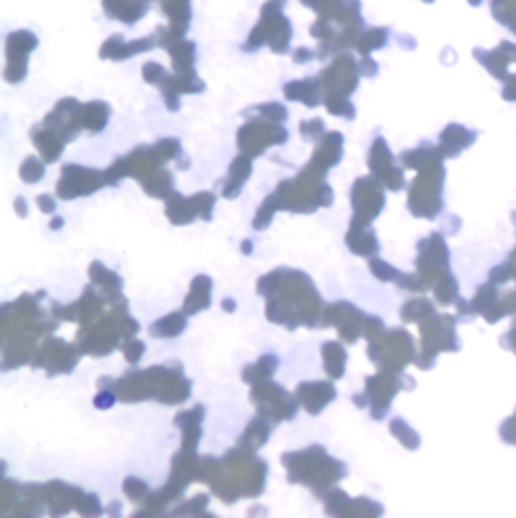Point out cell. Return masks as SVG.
<instances>
[{"label": "cell", "instance_id": "9a60e30c", "mask_svg": "<svg viewBox=\"0 0 516 518\" xmlns=\"http://www.w3.org/2000/svg\"><path fill=\"white\" fill-rule=\"evenodd\" d=\"M271 434V424L265 416L261 418H254L252 424L246 428L244 436L240 438V448L246 452H254L256 448H261Z\"/></svg>", "mask_w": 516, "mask_h": 518}, {"label": "cell", "instance_id": "9c48e42d", "mask_svg": "<svg viewBox=\"0 0 516 518\" xmlns=\"http://www.w3.org/2000/svg\"><path fill=\"white\" fill-rule=\"evenodd\" d=\"M396 383L392 381L390 375L377 373L375 377H367L365 381V400L371 408V416L379 420L383 416V410L390 408V402L396 394Z\"/></svg>", "mask_w": 516, "mask_h": 518}, {"label": "cell", "instance_id": "8d00e7d4", "mask_svg": "<svg viewBox=\"0 0 516 518\" xmlns=\"http://www.w3.org/2000/svg\"><path fill=\"white\" fill-rule=\"evenodd\" d=\"M248 242H250V240H246V244H244V252H246V254L250 252V244H248Z\"/></svg>", "mask_w": 516, "mask_h": 518}, {"label": "cell", "instance_id": "d4e9b609", "mask_svg": "<svg viewBox=\"0 0 516 518\" xmlns=\"http://www.w3.org/2000/svg\"><path fill=\"white\" fill-rule=\"evenodd\" d=\"M123 492L132 498L134 502H140L142 498H146V494H148V486H146V482H142V480H138V478H127L125 482H123Z\"/></svg>", "mask_w": 516, "mask_h": 518}, {"label": "cell", "instance_id": "d6a6232c", "mask_svg": "<svg viewBox=\"0 0 516 518\" xmlns=\"http://www.w3.org/2000/svg\"><path fill=\"white\" fill-rule=\"evenodd\" d=\"M37 204H39L41 212H45V214H53V212H55V200H53L51 196H47V194L39 196V198H37Z\"/></svg>", "mask_w": 516, "mask_h": 518}, {"label": "cell", "instance_id": "f546056e", "mask_svg": "<svg viewBox=\"0 0 516 518\" xmlns=\"http://www.w3.org/2000/svg\"><path fill=\"white\" fill-rule=\"evenodd\" d=\"M206 504H208V496L200 494V496H198V498H196L194 502H186L184 506L176 508V512H174V514H186V512H194V514H200V512H204Z\"/></svg>", "mask_w": 516, "mask_h": 518}, {"label": "cell", "instance_id": "4dcf8cb0", "mask_svg": "<svg viewBox=\"0 0 516 518\" xmlns=\"http://www.w3.org/2000/svg\"><path fill=\"white\" fill-rule=\"evenodd\" d=\"M115 398H117V396H115L113 392H105V390H103V392L95 398V408H103V410H105V408H109V406L115 402Z\"/></svg>", "mask_w": 516, "mask_h": 518}, {"label": "cell", "instance_id": "52a82bcc", "mask_svg": "<svg viewBox=\"0 0 516 518\" xmlns=\"http://www.w3.org/2000/svg\"><path fill=\"white\" fill-rule=\"evenodd\" d=\"M79 353L73 345H65L63 341L57 339H47L41 351L37 353V359L33 365L37 367H47L49 375L57 373H71V369L77 365Z\"/></svg>", "mask_w": 516, "mask_h": 518}, {"label": "cell", "instance_id": "30bf717a", "mask_svg": "<svg viewBox=\"0 0 516 518\" xmlns=\"http://www.w3.org/2000/svg\"><path fill=\"white\" fill-rule=\"evenodd\" d=\"M337 392L333 383H323V381H313V383H301L295 392V398L299 404L305 406L309 414H319L331 400H335Z\"/></svg>", "mask_w": 516, "mask_h": 518}, {"label": "cell", "instance_id": "484cf974", "mask_svg": "<svg viewBox=\"0 0 516 518\" xmlns=\"http://www.w3.org/2000/svg\"><path fill=\"white\" fill-rule=\"evenodd\" d=\"M144 351H146V345H144L142 341H138V339H134V337H127V343L123 345V353H125V359H127L129 363L136 365V363L142 359Z\"/></svg>", "mask_w": 516, "mask_h": 518}, {"label": "cell", "instance_id": "d590c367", "mask_svg": "<svg viewBox=\"0 0 516 518\" xmlns=\"http://www.w3.org/2000/svg\"><path fill=\"white\" fill-rule=\"evenodd\" d=\"M222 305H224V311H226V309H228V311H234V301H224Z\"/></svg>", "mask_w": 516, "mask_h": 518}, {"label": "cell", "instance_id": "83f0119b", "mask_svg": "<svg viewBox=\"0 0 516 518\" xmlns=\"http://www.w3.org/2000/svg\"><path fill=\"white\" fill-rule=\"evenodd\" d=\"M301 132H303V138H307V140H319L325 134V125L319 119L309 121V123L303 121L301 123Z\"/></svg>", "mask_w": 516, "mask_h": 518}, {"label": "cell", "instance_id": "3957f363", "mask_svg": "<svg viewBox=\"0 0 516 518\" xmlns=\"http://www.w3.org/2000/svg\"><path fill=\"white\" fill-rule=\"evenodd\" d=\"M250 400L258 408V412H261V416H265L271 424H279L283 420L295 418L299 408L297 398L287 394L281 385L271 383L269 379L254 383Z\"/></svg>", "mask_w": 516, "mask_h": 518}, {"label": "cell", "instance_id": "603a6c76", "mask_svg": "<svg viewBox=\"0 0 516 518\" xmlns=\"http://www.w3.org/2000/svg\"><path fill=\"white\" fill-rule=\"evenodd\" d=\"M369 269L379 281H398V277H400V273L396 269L385 265L383 261H379V258H369Z\"/></svg>", "mask_w": 516, "mask_h": 518}, {"label": "cell", "instance_id": "8fae6325", "mask_svg": "<svg viewBox=\"0 0 516 518\" xmlns=\"http://www.w3.org/2000/svg\"><path fill=\"white\" fill-rule=\"evenodd\" d=\"M89 277H91V283L99 289V295H101L105 301H109V303H113V305L119 303V301H123V299H121V287H123L121 279H119L115 273L107 271L101 263H93V265H91Z\"/></svg>", "mask_w": 516, "mask_h": 518}, {"label": "cell", "instance_id": "4fadbf2b", "mask_svg": "<svg viewBox=\"0 0 516 518\" xmlns=\"http://www.w3.org/2000/svg\"><path fill=\"white\" fill-rule=\"evenodd\" d=\"M210 289H212V281L204 275L196 277L192 281V287H190V295L186 297L184 301V313L186 315H196L204 309H208L210 301H212V295H210Z\"/></svg>", "mask_w": 516, "mask_h": 518}, {"label": "cell", "instance_id": "6da1fadb", "mask_svg": "<svg viewBox=\"0 0 516 518\" xmlns=\"http://www.w3.org/2000/svg\"><path fill=\"white\" fill-rule=\"evenodd\" d=\"M166 402L168 406L180 404L190 396V381L182 375V371L168 367H152L148 371H132L123 375L115 385L111 383V392H115L117 400L138 402L146 398H156Z\"/></svg>", "mask_w": 516, "mask_h": 518}, {"label": "cell", "instance_id": "5bb4252c", "mask_svg": "<svg viewBox=\"0 0 516 518\" xmlns=\"http://www.w3.org/2000/svg\"><path fill=\"white\" fill-rule=\"evenodd\" d=\"M166 214H168V218H170L174 224H188V222H192L194 218H200L196 200H194V198H182L178 192H174V194L168 198Z\"/></svg>", "mask_w": 516, "mask_h": 518}, {"label": "cell", "instance_id": "cb8c5ba5", "mask_svg": "<svg viewBox=\"0 0 516 518\" xmlns=\"http://www.w3.org/2000/svg\"><path fill=\"white\" fill-rule=\"evenodd\" d=\"M202 420H204V408L196 406L194 410H188V412H182L180 416H176V426L186 430L192 426H200Z\"/></svg>", "mask_w": 516, "mask_h": 518}, {"label": "cell", "instance_id": "277c9868", "mask_svg": "<svg viewBox=\"0 0 516 518\" xmlns=\"http://www.w3.org/2000/svg\"><path fill=\"white\" fill-rule=\"evenodd\" d=\"M107 186L105 172L79 168V166H65L63 178L57 184V194L61 200H73L77 196H89L91 192Z\"/></svg>", "mask_w": 516, "mask_h": 518}, {"label": "cell", "instance_id": "44dd1931", "mask_svg": "<svg viewBox=\"0 0 516 518\" xmlns=\"http://www.w3.org/2000/svg\"><path fill=\"white\" fill-rule=\"evenodd\" d=\"M383 512V508L379 506V504H375L373 500H369V498H357V500H351L349 504H347V508H345V516L347 514H361V516H367V514H371V516H379Z\"/></svg>", "mask_w": 516, "mask_h": 518}, {"label": "cell", "instance_id": "ba28073f", "mask_svg": "<svg viewBox=\"0 0 516 518\" xmlns=\"http://www.w3.org/2000/svg\"><path fill=\"white\" fill-rule=\"evenodd\" d=\"M283 127H265V125H246L240 129L238 144L246 156H261L271 144H283L287 138L283 134Z\"/></svg>", "mask_w": 516, "mask_h": 518}, {"label": "cell", "instance_id": "d6986e66", "mask_svg": "<svg viewBox=\"0 0 516 518\" xmlns=\"http://www.w3.org/2000/svg\"><path fill=\"white\" fill-rule=\"evenodd\" d=\"M186 329V313H170L168 317L156 321L152 327H150V333L154 337H176L180 335L182 331Z\"/></svg>", "mask_w": 516, "mask_h": 518}, {"label": "cell", "instance_id": "7a4b0ae2", "mask_svg": "<svg viewBox=\"0 0 516 518\" xmlns=\"http://www.w3.org/2000/svg\"><path fill=\"white\" fill-rule=\"evenodd\" d=\"M283 464L289 470L291 482H303L305 486H311L317 494H323L347 474V466L329 458L325 448L321 446L285 454Z\"/></svg>", "mask_w": 516, "mask_h": 518}, {"label": "cell", "instance_id": "836d02e7", "mask_svg": "<svg viewBox=\"0 0 516 518\" xmlns=\"http://www.w3.org/2000/svg\"><path fill=\"white\" fill-rule=\"evenodd\" d=\"M15 208L19 210V216H27V202L23 200V198H17V202H15Z\"/></svg>", "mask_w": 516, "mask_h": 518}, {"label": "cell", "instance_id": "f1b7e54d", "mask_svg": "<svg viewBox=\"0 0 516 518\" xmlns=\"http://www.w3.org/2000/svg\"><path fill=\"white\" fill-rule=\"evenodd\" d=\"M77 510L85 516H93V514H101V506H99V498L95 494H83Z\"/></svg>", "mask_w": 516, "mask_h": 518}, {"label": "cell", "instance_id": "2e32d148", "mask_svg": "<svg viewBox=\"0 0 516 518\" xmlns=\"http://www.w3.org/2000/svg\"><path fill=\"white\" fill-rule=\"evenodd\" d=\"M250 172H252L250 160H248V158H236L234 164L230 166V178L222 184V186H224V188H222V196H226V198H236L238 192H240V188H242L244 182L248 180Z\"/></svg>", "mask_w": 516, "mask_h": 518}, {"label": "cell", "instance_id": "e0dca14e", "mask_svg": "<svg viewBox=\"0 0 516 518\" xmlns=\"http://www.w3.org/2000/svg\"><path fill=\"white\" fill-rule=\"evenodd\" d=\"M279 367V359L271 353L263 355L254 365H248L242 373V379L248 383H258V381H267L271 379V375L277 371Z\"/></svg>", "mask_w": 516, "mask_h": 518}, {"label": "cell", "instance_id": "1f68e13d", "mask_svg": "<svg viewBox=\"0 0 516 518\" xmlns=\"http://www.w3.org/2000/svg\"><path fill=\"white\" fill-rule=\"evenodd\" d=\"M164 75V71L156 65V63H150L148 67H144V77L150 81V83H158V77Z\"/></svg>", "mask_w": 516, "mask_h": 518}, {"label": "cell", "instance_id": "4316f807", "mask_svg": "<svg viewBox=\"0 0 516 518\" xmlns=\"http://www.w3.org/2000/svg\"><path fill=\"white\" fill-rule=\"evenodd\" d=\"M196 200V206H198V212H200V218L202 220H210L212 218V208H214V202H216V196L210 194V192H200L194 196Z\"/></svg>", "mask_w": 516, "mask_h": 518}, {"label": "cell", "instance_id": "ffe728a7", "mask_svg": "<svg viewBox=\"0 0 516 518\" xmlns=\"http://www.w3.org/2000/svg\"><path fill=\"white\" fill-rule=\"evenodd\" d=\"M285 93H287L289 99H299V101H303V103H307V105H311V107L321 101L319 95H317V87H315L313 81L289 83V85L285 87Z\"/></svg>", "mask_w": 516, "mask_h": 518}, {"label": "cell", "instance_id": "e575fe53", "mask_svg": "<svg viewBox=\"0 0 516 518\" xmlns=\"http://www.w3.org/2000/svg\"><path fill=\"white\" fill-rule=\"evenodd\" d=\"M61 224H63V218H55V220H53V224H51V228H53V230H57V228H61Z\"/></svg>", "mask_w": 516, "mask_h": 518}, {"label": "cell", "instance_id": "8992f818", "mask_svg": "<svg viewBox=\"0 0 516 518\" xmlns=\"http://www.w3.org/2000/svg\"><path fill=\"white\" fill-rule=\"evenodd\" d=\"M365 313L359 311L357 307H353L351 303H333L329 307H325L323 317H321V325H335L339 329V335L347 341V343H355L359 339V335L363 333V325H365Z\"/></svg>", "mask_w": 516, "mask_h": 518}, {"label": "cell", "instance_id": "ac0fdd59", "mask_svg": "<svg viewBox=\"0 0 516 518\" xmlns=\"http://www.w3.org/2000/svg\"><path fill=\"white\" fill-rule=\"evenodd\" d=\"M347 353L339 343H325L323 345V363L331 379H339L345 373Z\"/></svg>", "mask_w": 516, "mask_h": 518}, {"label": "cell", "instance_id": "5b68a950", "mask_svg": "<svg viewBox=\"0 0 516 518\" xmlns=\"http://www.w3.org/2000/svg\"><path fill=\"white\" fill-rule=\"evenodd\" d=\"M351 202H353V210H355L351 224L369 226L383 208V194L379 190V184L373 182L371 178H359L353 184Z\"/></svg>", "mask_w": 516, "mask_h": 518}, {"label": "cell", "instance_id": "7c38bea8", "mask_svg": "<svg viewBox=\"0 0 516 518\" xmlns=\"http://www.w3.org/2000/svg\"><path fill=\"white\" fill-rule=\"evenodd\" d=\"M347 246L351 252L359 256H369V258L379 252V244L373 228L361 226V224H351V230L347 232Z\"/></svg>", "mask_w": 516, "mask_h": 518}, {"label": "cell", "instance_id": "7402d4cb", "mask_svg": "<svg viewBox=\"0 0 516 518\" xmlns=\"http://www.w3.org/2000/svg\"><path fill=\"white\" fill-rule=\"evenodd\" d=\"M43 174H45V166L37 160V158H27L25 160V164L21 166V178L27 182V184H35V182H39L41 178H43Z\"/></svg>", "mask_w": 516, "mask_h": 518}]
</instances>
